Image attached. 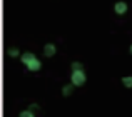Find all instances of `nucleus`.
Segmentation results:
<instances>
[{"label":"nucleus","mask_w":132,"mask_h":117,"mask_svg":"<svg viewBox=\"0 0 132 117\" xmlns=\"http://www.w3.org/2000/svg\"><path fill=\"white\" fill-rule=\"evenodd\" d=\"M22 62L32 72H35V70H39V69H40V60L34 55V54H23V55H22Z\"/></svg>","instance_id":"1"},{"label":"nucleus","mask_w":132,"mask_h":117,"mask_svg":"<svg viewBox=\"0 0 132 117\" xmlns=\"http://www.w3.org/2000/svg\"><path fill=\"white\" fill-rule=\"evenodd\" d=\"M85 80H87V77H85L84 70H74L72 72V77H70L72 85H84Z\"/></svg>","instance_id":"2"},{"label":"nucleus","mask_w":132,"mask_h":117,"mask_svg":"<svg viewBox=\"0 0 132 117\" xmlns=\"http://www.w3.org/2000/svg\"><path fill=\"white\" fill-rule=\"evenodd\" d=\"M44 54H45V57H54V54H55V47H54V44H48V45H45Z\"/></svg>","instance_id":"3"},{"label":"nucleus","mask_w":132,"mask_h":117,"mask_svg":"<svg viewBox=\"0 0 132 117\" xmlns=\"http://www.w3.org/2000/svg\"><path fill=\"white\" fill-rule=\"evenodd\" d=\"M126 10H127V5H126L124 2H119V3L116 5V12H117V13H124Z\"/></svg>","instance_id":"4"},{"label":"nucleus","mask_w":132,"mask_h":117,"mask_svg":"<svg viewBox=\"0 0 132 117\" xmlns=\"http://www.w3.org/2000/svg\"><path fill=\"white\" fill-rule=\"evenodd\" d=\"M122 84L126 85L127 89H132V77H124L122 79Z\"/></svg>","instance_id":"5"},{"label":"nucleus","mask_w":132,"mask_h":117,"mask_svg":"<svg viewBox=\"0 0 132 117\" xmlns=\"http://www.w3.org/2000/svg\"><path fill=\"white\" fill-rule=\"evenodd\" d=\"M19 117H35V115H34V112L30 111V109H27V111H22V112H20Z\"/></svg>","instance_id":"6"},{"label":"nucleus","mask_w":132,"mask_h":117,"mask_svg":"<svg viewBox=\"0 0 132 117\" xmlns=\"http://www.w3.org/2000/svg\"><path fill=\"white\" fill-rule=\"evenodd\" d=\"M62 94H64L65 97H67V95H70L72 94V85H65V87L62 89Z\"/></svg>","instance_id":"7"},{"label":"nucleus","mask_w":132,"mask_h":117,"mask_svg":"<svg viewBox=\"0 0 132 117\" xmlns=\"http://www.w3.org/2000/svg\"><path fill=\"white\" fill-rule=\"evenodd\" d=\"M72 70H84V67H82V64L75 62V64H72Z\"/></svg>","instance_id":"8"},{"label":"nucleus","mask_w":132,"mask_h":117,"mask_svg":"<svg viewBox=\"0 0 132 117\" xmlns=\"http://www.w3.org/2000/svg\"><path fill=\"white\" fill-rule=\"evenodd\" d=\"M29 109H30V111H32V112H34V111H37V109H39V105H37V104H32V105H30V107H29Z\"/></svg>","instance_id":"9"},{"label":"nucleus","mask_w":132,"mask_h":117,"mask_svg":"<svg viewBox=\"0 0 132 117\" xmlns=\"http://www.w3.org/2000/svg\"><path fill=\"white\" fill-rule=\"evenodd\" d=\"M10 55H13V57H15V55H19V52H17L15 49H13V50H10Z\"/></svg>","instance_id":"10"},{"label":"nucleus","mask_w":132,"mask_h":117,"mask_svg":"<svg viewBox=\"0 0 132 117\" xmlns=\"http://www.w3.org/2000/svg\"><path fill=\"white\" fill-rule=\"evenodd\" d=\"M130 54H132V47H130Z\"/></svg>","instance_id":"11"}]
</instances>
